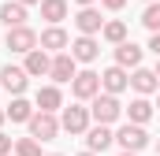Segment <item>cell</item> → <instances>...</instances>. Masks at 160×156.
Instances as JSON below:
<instances>
[{
  "mask_svg": "<svg viewBox=\"0 0 160 156\" xmlns=\"http://www.w3.org/2000/svg\"><path fill=\"white\" fill-rule=\"evenodd\" d=\"M101 37H104V41H112V45H119V41H127V22H119V19L104 22V26H101Z\"/></svg>",
  "mask_w": 160,
  "mask_h": 156,
  "instance_id": "cell-22",
  "label": "cell"
},
{
  "mask_svg": "<svg viewBox=\"0 0 160 156\" xmlns=\"http://www.w3.org/2000/svg\"><path fill=\"white\" fill-rule=\"evenodd\" d=\"M11 153V138H8V134H0V156H8Z\"/></svg>",
  "mask_w": 160,
  "mask_h": 156,
  "instance_id": "cell-25",
  "label": "cell"
},
{
  "mask_svg": "<svg viewBox=\"0 0 160 156\" xmlns=\"http://www.w3.org/2000/svg\"><path fill=\"white\" fill-rule=\"evenodd\" d=\"M153 112H157V108H153V104H149L145 97H138V100H130V108H127V119H130V123H142V126H145V123L153 119Z\"/></svg>",
  "mask_w": 160,
  "mask_h": 156,
  "instance_id": "cell-21",
  "label": "cell"
},
{
  "mask_svg": "<svg viewBox=\"0 0 160 156\" xmlns=\"http://www.w3.org/2000/svg\"><path fill=\"white\" fill-rule=\"evenodd\" d=\"M123 156H138V153H127V149H123Z\"/></svg>",
  "mask_w": 160,
  "mask_h": 156,
  "instance_id": "cell-33",
  "label": "cell"
},
{
  "mask_svg": "<svg viewBox=\"0 0 160 156\" xmlns=\"http://www.w3.org/2000/svg\"><path fill=\"white\" fill-rule=\"evenodd\" d=\"M116 141H119L127 153H142V149L149 145V134H145V126H142V123H127V126L116 130Z\"/></svg>",
  "mask_w": 160,
  "mask_h": 156,
  "instance_id": "cell-3",
  "label": "cell"
},
{
  "mask_svg": "<svg viewBox=\"0 0 160 156\" xmlns=\"http://www.w3.org/2000/svg\"><path fill=\"white\" fill-rule=\"evenodd\" d=\"M71 93H75L78 100H93V97L101 93V75H97V71H78V75L71 78Z\"/></svg>",
  "mask_w": 160,
  "mask_h": 156,
  "instance_id": "cell-4",
  "label": "cell"
},
{
  "mask_svg": "<svg viewBox=\"0 0 160 156\" xmlns=\"http://www.w3.org/2000/svg\"><path fill=\"white\" fill-rule=\"evenodd\" d=\"M149 48H153V56H160V30L153 34V41H149Z\"/></svg>",
  "mask_w": 160,
  "mask_h": 156,
  "instance_id": "cell-27",
  "label": "cell"
},
{
  "mask_svg": "<svg viewBox=\"0 0 160 156\" xmlns=\"http://www.w3.org/2000/svg\"><path fill=\"white\" fill-rule=\"evenodd\" d=\"M130 85H134V93H138V97H149V93H157V89H160V78H157V71L134 67V75H130Z\"/></svg>",
  "mask_w": 160,
  "mask_h": 156,
  "instance_id": "cell-10",
  "label": "cell"
},
{
  "mask_svg": "<svg viewBox=\"0 0 160 156\" xmlns=\"http://www.w3.org/2000/svg\"><path fill=\"white\" fill-rule=\"evenodd\" d=\"M89 108H78V104H75V108H63V115H60V126H63V130H67V134H86V130H89Z\"/></svg>",
  "mask_w": 160,
  "mask_h": 156,
  "instance_id": "cell-5",
  "label": "cell"
},
{
  "mask_svg": "<svg viewBox=\"0 0 160 156\" xmlns=\"http://www.w3.org/2000/svg\"><path fill=\"white\" fill-rule=\"evenodd\" d=\"M22 67H26V75H30V78H41V75H48V67H52V56H48L45 48H30Z\"/></svg>",
  "mask_w": 160,
  "mask_h": 156,
  "instance_id": "cell-14",
  "label": "cell"
},
{
  "mask_svg": "<svg viewBox=\"0 0 160 156\" xmlns=\"http://www.w3.org/2000/svg\"><path fill=\"white\" fill-rule=\"evenodd\" d=\"M157 78H160V56H157Z\"/></svg>",
  "mask_w": 160,
  "mask_h": 156,
  "instance_id": "cell-32",
  "label": "cell"
},
{
  "mask_svg": "<svg viewBox=\"0 0 160 156\" xmlns=\"http://www.w3.org/2000/svg\"><path fill=\"white\" fill-rule=\"evenodd\" d=\"M4 119H8V112H4V108H0V123H4Z\"/></svg>",
  "mask_w": 160,
  "mask_h": 156,
  "instance_id": "cell-31",
  "label": "cell"
},
{
  "mask_svg": "<svg viewBox=\"0 0 160 156\" xmlns=\"http://www.w3.org/2000/svg\"><path fill=\"white\" fill-rule=\"evenodd\" d=\"M75 63H78V60H75L71 52H56V56H52V67H48V78H52V82H71V78L78 75Z\"/></svg>",
  "mask_w": 160,
  "mask_h": 156,
  "instance_id": "cell-7",
  "label": "cell"
},
{
  "mask_svg": "<svg viewBox=\"0 0 160 156\" xmlns=\"http://www.w3.org/2000/svg\"><path fill=\"white\" fill-rule=\"evenodd\" d=\"M26 126H30V134H34L38 141H52V138L63 130V126H60V119H56V112H41V108L30 115V123H26Z\"/></svg>",
  "mask_w": 160,
  "mask_h": 156,
  "instance_id": "cell-1",
  "label": "cell"
},
{
  "mask_svg": "<svg viewBox=\"0 0 160 156\" xmlns=\"http://www.w3.org/2000/svg\"><path fill=\"white\" fill-rule=\"evenodd\" d=\"M101 4H104L108 11H119V7H123V4H127V0H101Z\"/></svg>",
  "mask_w": 160,
  "mask_h": 156,
  "instance_id": "cell-26",
  "label": "cell"
},
{
  "mask_svg": "<svg viewBox=\"0 0 160 156\" xmlns=\"http://www.w3.org/2000/svg\"><path fill=\"white\" fill-rule=\"evenodd\" d=\"M34 108H38V104H30L26 97H15V100H11V104L4 108V112H8V119H11V123H30Z\"/></svg>",
  "mask_w": 160,
  "mask_h": 156,
  "instance_id": "cell-19",
  "label": "cell"
},
{
  "mask_svg": "<svg viewBox=\"0 0 160 156\" xmlns=\"http://www.w3.org/2000/svg\"><path fill=\"white\" fill-rule=\"evenodd\" d=\"M19 4H26V7H30V4H41V0H19Z\"/></svg>",
  "mask_w": 160,
  "mask_h": 156,
  "instance_id": "cell-28",
  "label": "cell"
},
{
  "mask_svg": "<svg viewBox=\"0 0 160 156\" xmlns=\"http://www.w3.org/2000/svg\"><path fill=\"white\" fill-rule=\"evenodd\" d=\"M0 22H4L8 30H11V26H22V22H26V4H19V0L11 4V0H8V4L0 7Z\"/></svg>",
  "mask_w": 160,
  "mask_h": 156,
  "instance_id": "cell-18",
  "label": "cell"
},
{
  "mask_svg": "<svg viewBox=\"0 0 160 156\" xmlns=\"http://www.w3.org/2000/svg\"><path fill=\"white\" fill-rule=\"evenodd\" d=\"M127 85H130V75H127V67H119V63L101 75V89H104V93H116V97H119Z\"/></svg>",
  "mask_w": 160,
  "mask_h": 156,
  "instance_id": "cell-9",
  "label": "cell"
},
{
  "mask_svg": "<svg viewBox=\"0 0 160 156\" xmlns=\"http://www.w3.org/2000/svg\"><path fill=\"white\" fill-rule=\"evenodd\" d=\"M26 82H30V75H26V67H4L0 71V85L8 89V93H15V97H22L26 93Z\"/></svg>",
  "mask_w": 160,
  "mask_h": 156,
  "instance_id": "cell-8",
  "label": "cell"
},
{
  "mask_svg": "<svg viewBox=\"0 0 160 156\" xmlns=\"http://www.w3.org/2000/svg\"><path fill=\"white\" fill-rule=\"evenodd\" d=\"M157 112H160V100H157Z\"/></svg>",
  "mask_w": 160,
  "mask_h": 156,
  "instance_id": "cell-35",
  "label": "cell"
},
{
  "mask_svg": "<svg viewBox=\"0 0 160 156\" xmlns=\"http://www.w3.org/2000/svg\"><path fill=\"white\" fill-rule=\"evenodd\" d=\"M71 56H75L78 63H93V60L101 56V45L93 41V34H82V37L71 45Z\"/></svg>",
  "mask_w": 160,
  "mask_h": 156,
  "instance_id": "cell-13",
  "label": "cell"
},
{
  "mask_svg": "<svg viewBox=\"0 0 160 156\" xmlns=\"http://www.w3.org/2000/svg\"><path fill=\"white\" fill-rule=\"evenodd\" d=\"M78 156H97V153H93V149H86V153H78Z\"/></svg>",
  "mask_w": 160,
  "mask_h": 156,
  "instance_id": "cell-30",
  "label": "cell"
},
{
  "mask_svg": "<svg viewBox=\"0 0 160 156\" xmlns=\"http://www.w3.org/2000/svg\"><path fill=\"white\" fill-rule=\"evenodd\" d=\"M38 45L45 48V52H63V48L71 45V37H67V30H60V22H56V26H48V30L38 37Z\"/></svg>",
  "mask_w": 160,
  "mask_h": 156,
  "instance_id": "cell-12",
  "label": "cell"
},
{
  "mask_svg": "<svg viewBox=\"0 0 160 156\" xmlns=\"http://www.w3.org/2000/svg\"><path fill=\"white\" fill-rule=\"evenodd\" d=\"M75 26H78V34H101L104 19H101V11L89 4V7H82L78 15H75Z\"/></svg>",
  "mask_w": 160,
  "mask_h": 156,
  "instance_id": "cell-15",
  "label": "cell"
},
{
  "mask_svg": "<svg viewBox=\"0 0 160 156\" xmlns=\"http://www.w3.org/2000/svg\"><path fill=\"white\" fill-rule=\"evenodd\" d=\"M52 156H60V153H52Z\"/></svg>",
  "mask_w": 160,
  "mask_h": 156,
  "instance_id": "cell-36",
  "label": "cell"
},
{
  "mask_svg": "<svg viewBox=\"0 0 160 156\" xmlns=\"http://www.w3.org/2000/svg\"><path fill=\"white\" fill-rule=\"evenodd\" d=\"M41 19L45 22H63L67 19V0H41Z\"/></svg>",
  "mask_w": 160,
  "mask_h": 156,
  "instance_id": "cell-20",
  "label": "cell"
},
{
  "mask_svg": "<svg viewBox=\"0 0 160 156\" xmlns=\"http://www.w3.org/2000/svg\"><path fill=\"white\" fill-rule=\"evenodd\" d=\"M8 48H11V52H22V56H26L30 48H38V34H34V30H30L26 22H22V26H11V30H8Z\"/></svg>",
  "mask_w": 160,
  "mask_h": 156,
  "instance_id": "cell-6",
  "label": "cell"
},
{
  "mask_svg": "<svg viewBox=\"0 0 160 156\" xmlns=\"http://www.w3.org/2000/svg\"><path fill=\"white\" fill-rule=\"evenodd\" d=\"M112 141H116V134L108 130V123H97V126L86 130V149H93V153H104Z\"/></svg>",
  "mask_w": 160,
  "mask_h": 156,
  "instance_id": "cell-11",
  "label": "cell"
},
{
  "mask_svg": "<svg viewBox=\"0 0 160 156\" xmlns=\"http://www.w3.org/2000/svg\"><path fill=\"white\" fill-rule=\"evenodd\" d=\"M89 115L97 119V123H116L123 115V104L116 93H97L93 97V108H89Z\"/></svg>",
  "mask_w": 160,
  "mask_h": 156,
  "instance_id": "cell-2",
  "label": "cell"
},
{
  "mask_svg": "<svg viewBox=\"0 0 160 156\" xmlns=\"http://www.w3.org/2000/svg\"><path fill=\"white\" fill-rule=\"evenodd\" d=\"M15 156H41L38 138H34V134H30V138H19V141H15Z\"/></svg>",
  "mask_w": 160,
  "mask_h": 156,
  "instance_id": "cell-24",
  "label": "cell"
},
{
  "mask_svg": "<svg viewBox=\"0 0 160 156\" xmlns=\"http://www.w3.org/2000/svg\"><path fill=\"white\" fill-rule=\"evenodd\" d=\"M157 156H160V141H157Z\"/></svg>",
  "mask_w": 160,
  "mask_h": 156,
  "instance_id": "cell-34",
  "label": "cell"
},
{
  "mask_svg": "<svg viewBox=\"0 0 160 156\" xmlns=\"http://www.w3.org/2000/svg\"><path fill=\"white\" fill-rule=\"evenodd\" d=\"M34 104H38L41 112H60V108H63V93H60L56 85H45V89H38Z\"/></svg>",
  "mask_w": 160,
  "mask_h": 156,
  "instance_id": "cell-17",
  "label": "cell"
},
{
  "mask_svg": "<svg viewBox=\"0 0 160 156\" xmlns=\"http://www.w3.org/2000/svg\"><path fill=\"white\" fill-rule=\"evenodd\" d=\"M75 4H82V7H89V4H93V0H75Z\"/></svg>",
  "mask_w": 160,
  "mask_h": 156,
  "instance_id": "cell-29",
  "label": "cell"
},
{
  "mask_svg": "<svg viewBox=\"0 0 160 156\" xmlns=\"http://www.w3.org/2000/svg\"><path fill=\"white\" fill-rule=\"evenodd\" d=\"M142 26H145L149 34H157V30H160V0H149V7L142 11Z\"/></svg>",
  "mask_w": 160,
  "mask_h": 156,
  "instance_id": "cell-23",
  "label": "cell"
},
{
  "mask_svg": "<svg viewBox=\"0 0 160 156\" xmlns=\"http://www.w3.org/2000/svg\"><path fill=\"white\" fill-rule=\"evenodd\" d=\"M116 63H119V67H130V71L142 67V48H138L134 41H119V45H116Z\"/></svg>",
  "mask_w": 160,
  "mask_h": 156,
  "instance_id": "cell-16",
  "label": "cell"
}]
</instances>
